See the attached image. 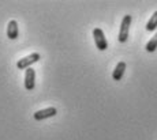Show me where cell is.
<instances>
[{
  "mask_svg": "<svg viewBox=\"0 0 157 140\" xmlns=\"http://www.w3.org/2000/svg\"><path fill=\"white\" fill-rule=\"evenodd\" d=\"M40 53L34 52V53H30V55L25 56V57L19 59V61L17 63V67L18 70H28V68L32 67V64H34V63H37L38 60H40Z\"/></svg>",
  "mask_w": 157,
  "mask_h": 140,
  "instance_id": "6da1fadb",
  "label": "cell"
},
{
  "mask_svg": "<svg viewBox=\"0 0 157 140\" xmlns=\"http://www.w3.org/2000/svg\"><path fill=\"white\" fill-rule=\"evenodd\" d=\"M36 86V72L32 67L25 71V88L28 91H32Z\"/></svg>",
  "mask_w": 157,
  "mask_h": 140,
  "instance_id": "5b68a950",
  "label": "cell"
},
{
  "mask_svg": "<svg viewBox=\"0 0 157 140\" xmlns=\"http://www.w3.org/2000/svg\"><path fill=\"white\" fill-rule=\"evenodd\" d=\"M18 35H19V27H18L17 20H10L7 25V37L10 40H17Z\"/></svg>",
  "mask_w": 157,
  "mask_h": 140,
  "instance_id": "8992f818",
  "label": "cell"
},
{
  "mask_svg": "<svg viewBox=\"0 0 157 140\" xmlns=\"http://www.w3.org/2000/svg\"><path fill=\"white\" fill-rule=\"evenodd\" d=\"M57 110L56 108H47V109H41V110H37V112L33 114L36 121H43L45 118H51L53 116H56Z\"/></svg>",
  "mask_w": 157,
  "mask_h": 140,
  "instance_id": "277c9868",
  "label": "cell"
},
{
  "mask_svg": "<svg viewBox=\"0 0 157 140\" xmlns=\"http://www.w3.org/2000/svg\"><path fill=\"white\" fill-rule=\"evenodd\" d=\"M145 49H146L147 52H155V50L157 49V33L153 35V38H150L149 40V42L146 44Z\"/></svg>",
  "mask_w": 157,
  "mask_h": 140,
  "instance_id": "9c48e42d",
  "label": "cell"
},
{
  "mask_svg": "<svg viewBox=\"0 0 157 140\" xmlns=\"http://www.w3.org/2000/svg\"><path fill=\"white\" fill-rule=\"evenodd\" d=\"M93 38H94V42H96V46H97L98 50H105L108 48V42H107V38L104 35V31L101 29L96 27L93 30Z\"/></svg>",
  "mask_w": 157,
  "mask_h": 140,
  "instance_id": "3957f363",
  "label": "cell"
},
{
  "mask_svg": "<svg viewBox=\"0 0 157 140\" xmlns=\"http://www.w3.org/2000/svg\"><path fill=\"white\" fill-rule=\"evenodd\" d=\"M124 71H126V63H124V61L117 63V65L115 67V70H113V72H112L113 80H120V79H122V78H123V74H124Z\"/></svg>",
  "mask_w": 157,
  "mask_h": 140,
  "instance_id": "52a82bcc",
  "label": "cell"
},
{
  "mask_svg": "<svg viewBox=\"0 0 157 140\" xmlns=\"http://www.w3.org/2000/svg\"><path fill=\"white\" fill-rule=\"evenodd\" d=\"M156 27H157V11L156 13H153V15L150 16L149 20H147L146 30L147 31H153V30H156Z\"/></svg>",
  "mask_w": 157,
  "mask_h": 140,
  "instance_id": "ba28073f",
  "label": "cell"
},
{
  "mask_svg": "<svg viewBox=\"0 0 157 140\" xmlns=\"http://www.w3.org/2000/svg\"><path fill=\"white\" fill-rule=\"evenodd\" d=\"M130 26H131V15H124L120 23V30H119V42H126L128 38V31H130Z\"/></svg>",
  "mask_w": 157,
  "mask_h": 140,
  "instance_id": "7a4b0ae2",
  "label": "cell"
}]
</instances>
